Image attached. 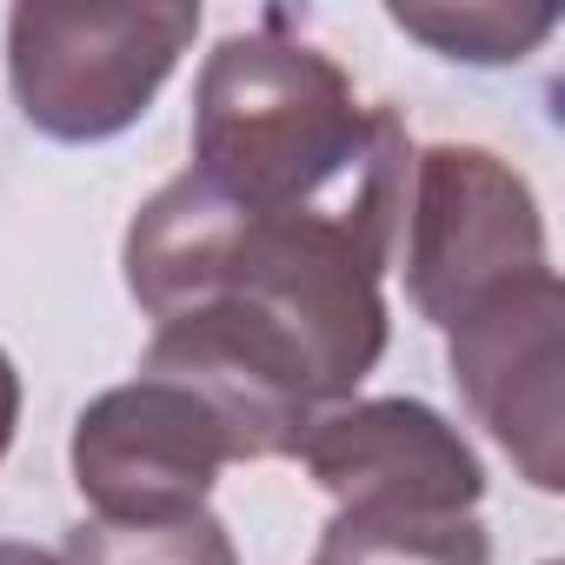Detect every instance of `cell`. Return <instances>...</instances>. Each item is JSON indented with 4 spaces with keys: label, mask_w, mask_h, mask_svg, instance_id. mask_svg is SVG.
<instances>
[{
    "label": "cell",
    "mask_w": 565,
    "mask_h": 565,
    "mask_svg": "<svg viewBox=\"0 0 565 565\" xmlns=\"http://www.w3.org/2000/svg\"><path fill=\"white\" fill-rule=\"evenodd\" d=\"M186 173L246 213L406 220L413 140L393 107L360 100L333 54L266 14L206 54Z\"/></svg>",
    "instance_id": "6da1fadb"
},
{
    "label": "cell",
    "mask_w": 565,
    "mask_h": 565,
    "mask_svg": "<svg viewBox=\"0 0 565 565\" xmlns=\"http://www.w3.org/2000/svg\"><path fill=\"white\" fill-rule=\"evenodd\" d=\"M200 34V8H14L8 87L34 134L100 147L127 134L173 81Z\"/></svg>",
    "instance_id": "7a4b0ae2"
},
{
    "label": "cell",
    "mask_w": 565,
    "mask_h": 565,
    "mask_svg": "<svg viewBox=\"0 0 565 565\" xmlns=\"http://www.w3.org/2000/svg\"><path fill=\"white\" fill-rule=\"evenodd\" d=\"M406 294L439 333L492 294L552 273L532 180L492 147H426L406 180Z\"/></svg>",
    "instance_id": "3957f363"
},
{
    "label": "cell",
    "mask_w": 565,
    "mask_h": 565,
    "mask_svg": "<svg viewBox=\"0 0 565 565\" xmlns=\"http://www.w3.org/2000/svg\"><path fill=\"white\" fill-rule=\"evenodd\" d=\"M233 459H239L233 426L167 373H140L87 399L67 446L74 486L94 505V519L206 512V492Z\"/></svg>",
    "instance_id": "277c9868"
},
{
    "label": "cell",
    "mask_w": 565,
    "mask_h": 565,
    "mask_svg": "<svg viewBox=\"0 0 565 565\" xmlns=\"http://www.w3.org/2000/svg\"><path fill=\"white\" fill-rule=\"evenodd\" d=\"M446 366L472 419L512 452L532 492L565 486V287L532 273L446 327Z\"/></svg>",
    "instance_id": "5b68a950"
},
{
    "label": "cell",
    "mask_w": 565,
    "mask_h": 565,
    "mask_svg": "<svg viewBox=\"0 0 565 565\" xmlns=\"http://www.w3.org/2000/svg\"><path fill=\"white\" fill-rule=\"evenodd\" d=\"M320 492L340 505H413V512H472L486 499V466L466 433L426 399H347L320 413L294 452Z\"/></svg>",
    "instance_id": "8992f818"
},
{
    "label": "cell",
    "mask_w": 565,
    "mask_h": 565,
    "mask_svg": "<svg viewBox=\"0 0 565 565\" xmlns=\"http://www.w3.org/2000/svg\"><path fill=\"white\" fill-rule=\"evenodd\" d=\"M313 565H492V532L472 512L340 505L313 545Z\"/></svg>",
    "instance_id": "52a82bcc"
},
{
    "label": "cell",
    "mask_w": 565,
    "mask_h": 565,
    "mask_svg": "<svg viewBox=\"0 0 565 565\" xmlns=\"http://www.w3.org/2000/svg\"><path fill=\"white\" fill-rule=\"evenodd\" d=\"M393 28L466 67H505L552 41L558 8H505V0H393Z\"/></svg>",
    "instance_id": "ba28073f"
},
{
    "label": "cell",
    "mask_w": 565,
    "mask_h": 565,
    "mask_svg": "<svg viewBox=\"0 0 565 565\" xmlns=\"http://www.w3.org/2000/svg\"><path fill=\"white\" fill-rule=\"evenodd\" d=\"M61 565H239L233 532L213 512L180 519H81Z\"/></svg>",
    "instance_id": "9c48e42d"
},
{
    "label": "cell",
    "mask_w": 565,
    "mask_h": 565,
    "mask_svg": "<svg viewBox=\"0 0 565 565\" xmlns=\"http://www.w3.org/2000/svg\"><path fill=\"white\" fill-rule=\"evenodd\" d=\"M14 426H21V373H14L8 347H0V459L14 446Z\"/></svg>",
    "instance_id": "30bf717a"
},
{
    "label": "cell",
    "mask_w": 565,
    "mask_h": 565,
    "mask_svg": "<svg viewBox=\"0 0 565 565\" xmlns=\"http://www.w3.org/2000/svg\"><path fill=\"white\" fill-rule=\"evenodd\" d=\"M0 565H61V552H41V545H14V539H0Z\"/></svg>",
    "instance_id": "8fae6325"
}]
</instances>
